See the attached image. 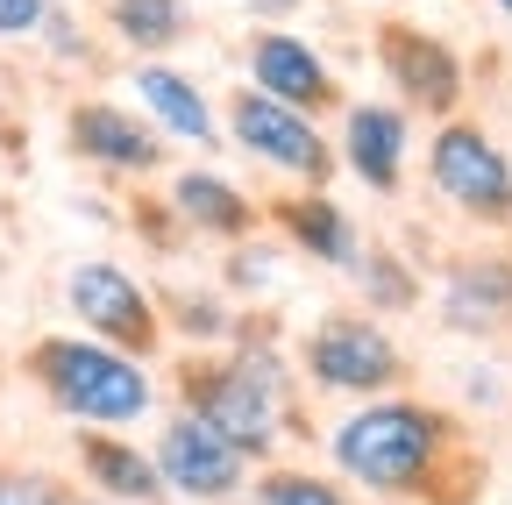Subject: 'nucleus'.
<instances>
[{
  "mask_svg": "<svg viewBox=\"0 0 512 505\" xmlns=\"http://www.w3.org/2000/svg\"><path fill=\"white\" fill-rule=\"evenodd\" d=\"M328 456L349 484L377 498H420L448 456V420L413 399H370L328 434Z\"/></svg>",
  "mask_w": 512,
  "mask_h": 505,
  "instance_id": "1",
  "label": "nucleus"
},
{
  "mask_svg": "<svg viewBox=\"0 0 512 505\" xmlns=\"http://www.w3.org/2000/svg\"><path fill=\"white\" fill-rule=\"evenodd\" d=\"M29 377L43 385V399L64 420H79V427H128V420H143L150 399H157L143 356L107 349L93 335H43L29 349Z\"/></svg>",
  "mask_w": 512,
  "mask_h": 505,
  "instance_id": "2",
  "label": "nucleus"
},
{
  "mask_svg": "<svg viewBox=\"0 0 512 505\" xmlns=\"http://www.w3.org/2000/svg\"><path fill=\"white\" fill-rule=\"evenodd\" d=\"M185 413H200L221 441H235L242 456H271L278 420H285V370L271 349H242L228 363L185 370Z\"/></svg>",
  "mask_w": 512,
  "mask_h": 505,
  "instance_id": "3",
  "label": "nucleus"
},
{
  "mask_svg": "<svg viewBox=\"0 0 512 505\" xmlns=\"http://www.w3.org/2000/svg\"><path fill=\"white\" fill-rule=\"evenodd\" d=\"M427 171H434V193L448 207H463L484 228H512V157L477 129V121L448 114L434 150H427Z\"/></svg>",
  "mask_w": 512,
  "mask_h": 505,
  "instance_id": "4",
  "label": "nucleus"
},
{
  "mask_svg": "<svg viewBox=\"0 0 512 505\" xmlns=\"http://www.w3.org/2000/svg\"><path fill=\"white\" fill-rule=\"evenodd\" d=\"M306 377L320 392H349V399H377L406 377L399 342L384 335L370 313H328L313 335H306Z\"/></svg>",
  "mask_w": 512,
  "mask_h": 505,
  "instance_id": "5",
  "label": "nucleus"
},
{
  "mask_svg": "<svg viewBox=\"0 0 512 505\" xmlns=\"http://www.w3.org/2000/svg\"><path fill=\"white\" fill-rule=\"evenodd\" d=\"M150 463H157L164 498H192V505H221V498H235L242 477H249V456L235 449V441H221L200 413H178V420L157 434Z\"/></svg>",
  "mask_w": 512,
  "mask_h": 505,
  "instance_id": "6",
  "label": "nucleus"
},
{
  "mask_svg": "<svg viewBox=\"0 0 512 505\" xmlns=\"http://www.w3.org/2000/svg\"><path fill=\"white\" fill-rule=\"evenodd\" d=\"M64 299H72V321L93 342L128 349V356H150L157 349V306H150V292L128 278L121 264H107V257L79 264L72 278H64Z\"/></svg>",
  "mask_w": 512,
  "mask_h": 505,
  "instance_id": "7",
  "label": "nucleus"
},
{
  "mask_svg": "<svg viewBox=\"0 0 512 505\" xmlns=\"http://www.w3.org/2000/svg\"><path fill=\"white\" fill-rule=\"evenodd\" d=\"M228 129H235L242 150H256L271 171H292V178H306V185H320V178L335 171V150L320 143L313 114H299V107H285V100H271V93H235Z\"/></svg>",
  "mask_w": 512,
  "mask_h": 505,
  "instance_id": "8",
  "label": "nucleus"
},
{
  "mask_svg": "<svg viewBox=\"0 0 512 505\" xmlns=\"http://www.w3.org/2000/svg\"><path fill=\"white\" fill-rule=\"evenodd\" d=\"M377 57H384L392 86L413 107H427V114H456L463 107V65H456V50H448L441 36H427L413 22H384L377 29Z\"/></svg>",
  "mask_w": 512,
  "mask_h": 505,
  "instance_id": "9",
  "label": "nucleus"
},
{
  "mask_svg": "<svg viewBox=\"0 0 512 505\" xmlns=\"http://www.w3.org/2000/svg\"><path fill=\"white\" fill-rule=\"evenodd\" d=\"M64 136H72V150H79L86 164H100V171H157V164H164L157 129H143V121L128 114V107H114V100L72 107Z\"/></svg>",
  "mask_w": 512,
  "mask_h": 505,
  "instance_id": "10",
  "label": "nucleus"
},
{
  "mask_svg": "<svg viewBox=\"0 0 512 505\" xmlns=\"http://www.w3.org/2000/svg\"><path fill=\"white\" fill-rule=\"evenodd\" d=\"M249 72H256V93H271V100H285L299 114H320V107L342 100L335 93V72L320 65L299 36H285V29H264V36L249 43Z\"/></svg>",
  "mask_w": 512,
  "mask_h": 505,
  "instance_id": "11",
  "label": "nucleus"
},
{
  "mask_svg": "<svg viewBox=\"0 0 512 505\" xmlns=\"http://www.w3.org/2000/svg\"><path fill=\"white\" fill-rule=\"evenodd\" d=\"M406 150H413V129H406L399 107H377V100L349 107V121H342V164L370 185V193H399Z\"/></svg>",
  "mask_w": 512,
  "mask_h": 505,
  "instance_id": "12",
  "label": "nucleus"
},
{
  "mask_svg": "<svg viewBox=\"0 0 512 505\" xmlns=\"http://www.w3.org/2000/svg\"><path fill=\"white\" fill-rule=\"evenodd\" d=\"M441 313L448 328H470V335H491L512 321V257H470L448 271L441 285Z\"/></svg>",
  "mask_w": 512,
  "mask_h": 505,
  "instance_id": "13",
  "label": "nucleus"
},
{
  "mask_svg": "<svg viewBox=\"0 0 512 505\" xmlns=\"http://www.w3.org/2000/svg\"><path fill=\"white\" fill-rule=\"evenodd\" d=\"M278 228L306 249L313 264H342V271H356V257H363V235H356V221H349V207H335L328 193H299V200H278Z\"/></svg>",
  "mask_w": 512,
  "mask_h": 505,
  "instance_id": "14",
  "label": "nucleus"
},
{
  "mask_svg": "<svg viewBox=\"0 0 512 505\" xmlns=\"http://www.w3.org/2000/svg\"><path fill=\"white\" fill-rule=\"evenodd\" d=\"M171 214H178L192 235H221V242H235V235L256 228L249 193H235V185L214 178V171H178V178H171Z\"/></svg>",
  "mask_w": 512,
  "mask_h": 505,
  "instance_id": "15",
  "label": "nucleus"
},
{
  "mask_svg": "<svg viewBox=\"0 0 512 505\" xmlns=\"http://www.w3.org/2000/svg\"><path fill=\"white\" fill-rule=\"evenodd\" d=\"M79 470L93 477V491H107L114 505H157L164 484H157V463L121 434H79Z\"/></svg>",
  "mask_w": 512,
  "mask_h": 505,
  "instance_id": "16",
  "label": "nucleus"
},
{
  "mask_svg": "<svg viewBox=\"0 0 512 505\" xmlns=\"http://www.w3.org/2000/svg\"><path fill=\"white\" fill-rule=\"evenodd\" d=\"M136 100L164 121L178 143H192V150H214V143H221L214 114H207V93L192 86L185 72H171V65H136Z\"/></svg>",
  "mask_w": 512,
  "mask_h": 505,
  "instance_id": "17",
  "label": "nucleus"
},
{
  "mask_svg": "<svg viewBox=\"0 0 512 505\" xmlns=\"http://www.w3.org/2000/svg\"><path fill=\"white\" fill-rule=\"evenodd\" d=\"M107 15L128 50H171L185 36V0H107Z\"/></svg>",
  "mask_w": 512,
  "mask_h": 505,
  "instance_id": "18",
  "label": "nucleus"
},
{
  "mask_svg": "<svg viewBox=\"0 0 512 505\" xmlns=\"http://www.w3.org/2000/svg\"><path fill=\"white\" fill-rule=\"evenodd\" d=\"M256 505H356L335 477H313V470H264L256 477Z\"/></svg>",
  "mask_w": 512,
  "mask_h": 505,
  "instance_id": "19",
  "label": "nucleus"
},
{
  "mask_svg": "<svg viewBox=\"0 0 512 505\" xmlns=\"http://www.w3.org/2000/svg\"><path fill=\"white\" fill-rule=\"evenodd\" d=\"M370 306H413V278L399 271V257H356Z\"/></svg>",
  "mask_w": 512,
  "mask_h": 505,
  "instance_id": "20",
  "label": "nucleus"
},
{
  "mask_svg": "<svg viewBox=\"0 0 512 505\" xmlns=\"http://www.w3.org/2000/svg\"><path fill=\"white\" fill-rule=\"evenodd\" d=\"M0 505H72L57 477H36V470H0Z\"/></svg>",
  "mask_w": 512,
  "mask_h": 505,
  "instance_id": "21",
  "label": "nucleus"
},
{
  "mask_svg": "<svg viewBox=\"0 0 512 505\" xmlns=\"http://www.w3.org/2000/svg\"><path fill=\"white\" fill-rule=\"evenodd\" d=\"M50 0H0V36H36Z\"/></svg>",
  "mask_w": 512,
  "mask_h": 505,
  "instance_id": "22",
  "label": "nucleus"
},
{
  "mask_svg": "<svg viewBox=\"0 0 512 505\" xmlns=\"http://www.w3.org/2000/svg\"><path fill=\"white\" fill-rule=\"evenodd\" d=\"M178 328H185V335H200V342L221 335V306H214V299H185V321H178Z\"/></svg>",
  "mask_w": 512,
  "mask_h": 505,
  "instance_id": "23",
  "label": "nucleus"
},
{
  "mask_svg": "<svg viewBox=\"0 0 512 505\" xmlns=\"http://www.w3.org/2000/svg\"><path fill=\"white\" fill-rule=\"evenodd\" d=\"M72 505H79V498H72ZM86 505H114V498H86Z\"/></svg>",
  "mask_w": 512,
  "mask_h": 505,
  "instance_id": "24",
  "label": "nucleus"
},
{
  "mask_svg": "<svg viewBox=\"0 0 512 505\" xmlns=\"http://www.w3.org/2000/svg\"><path fill=\"white\" fill-rule=\"evenodd\" d=\"M498 8H505V15H512V0H498Z\"/></svg>",
  "mask_w": 512,
  "mask_h": 505,
  "instance_id": "25",
  "label": "nucleus"
},
{
  "mask_svg": "<svg viewBox=\"0 0 512 505\" xmlns=\"http://www.w3.org/2000/svg\"><path fill=\"white\" fill-rule=\"evenodd\" d=\"M0 278H8V264H0Z\"/></svg>",
  "mask_w": 512,
  "mask_h": 505,
  "instance_id": "26",
  "label": "nucleus"
}]
</instances>
